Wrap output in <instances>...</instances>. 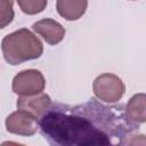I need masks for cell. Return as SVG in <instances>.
I'll list each match as a JSON object with an SVG mask.
<instances>
[{
	"label": "cell",
	"mask_w": 146,
	"mask_h": 146,
	"mask_svg": "<svg viewBox=\"0 0 146 146\" xmlns=\"http://www.w3.org/2000/svg\"><path fill=\"white\" fill-rule=\"evenodd\" d=\"M92 91L99 100L113 104L123 97L125 87L121 78L117 75L113 73H103L95 79Z\"/></svg>",
	"instance_id": "obj_3"
},
{
	"label": "cell",
	"mask_w": 146,
	"mask_h": 146,
	"mask_svg": "<svg viewBox=\"0 0 146 146\" xmlns=\"http://www.w3.org/2000/svg\"><path fill=\"white\" fill-rule=\"evenodd\" d=\"M14 0H0V30L8 26L14 19Z\"/></svg>",
	"instance_id": "obj_11"
},
{
	"label": "cell",
	"mask_w": 146,
	"mask_h": 146,
	"mask_svg": "<svg viewBox=\"0 0 146 146\" xmlns=\"http://www.w3.org/2000/svg\"><path fill=\"white\" fill-rule=\"evenodd\" d=\"M16 106L17 110L27 112L39 120L51 106V99L44 92L30 96H19Z\"/></svg>",
	"instance_id": "obj_6"
},
{
	"label": "cell",
	"mask_w": 146,
	"mask_h": 146,
	"mask_svg": "<svg viewBox=\"0 0 146 146\" xmlns=\"http://www.w3.org/2000/svg\"><path fill=\"white\" fill-rule=\"evenodd\" d=\"M6 129L8 132L30 137L33 136L38 130V119L27 112L17 110L9 114L6 119Z\"/></svg>",
	"instance_id": "obj_5"
},
{
	"label": "cell",
	"mask_w": 146,
	"mask_h": 146,
	"mask_svg": "<svg viewBox=\"0 0 146 146\" xmlns=\"http://www.w3.org/2000/svg\"><path fill=\"white\" fill-rule=\"evenodd\" d=\"M88 7V0H57V13L66 21H78L81 18Z\"/></svg>",
	"instance_id": "obj_8"
},
{
	"label": "cell",
	"mask_w": 146,
	"mask_h": 146,
	"mask_svg": "<svg viewBox=\"0 0 146 146\" xmlns=\"http://www.w3.org/2000/svg\"><path fill=\"white\" fill-rule=\"evenodd\" d=\"M38 127L50 145L90 146L130 137L139 125L128 120L122 105L106 106L91 99L76 106L51 104Z\"/></svg>",
	"instance_id": "obj_1"
},
{
	"label": "cell",
	"mask_w": 146,
	"mask_h": 146,
	"mask_svg": "<svg viewBox=\"0 0 146 146\" xmlns=\"http://www.w3.org/2000/svg\"><path fill=\"white\" fill-rule=\"evenodd\" d=\"M129 1H135V0H129Z\"/></svg>",
	"instance_id": "obj_12"
},
{
	"label": "cell",
	"mask_w": 146,
	"mask_h": 146,
	"mask_svg": "<svg viewBox=\"0 0 146 146\" xmlns=\"http://www.w3.org/2000/svg\"><path fill=\"white\" fill-rule=\"evenodd\" d=\"M5 60L10 65H18L27 60L38 59L43 52L40 39L27 29H19L7 34L1 41Z\"/></svg>",
	"instance_id": "obj_2"
},
{
	"label": "cell",
	"mask_w": 146,
	"mask_h": 146,
	"mask_svg": "<svg viewBox=\"0 0 146 146\" xmlns=\"http://www.w3.org/2000/svg\"><path fill=\"white\" fill-rule=\"evenodd\" d=\"M46 86L43 74L35 68H29L17 73L11 83L13 91L18 96H30L42 92Z\"/></svg>",
	"instance_id": "obj_4"
},
{
	"label": "cell",
	"mask_w": 146,
	"mask_h": 146,
	"mask_svg": "<svg viewBox=\"0 0 146 146\" xmlns=\"http://www.w3.org/2000/svg\"><path fill=\"white\" fill-rule=\"evenodd\" d=\"M48 0H17L21 10L27 15H36L43 11Z\"/></svg>",
	"instance_id": "obj_10"
},
{
	"label": "cell",
	"mask_w": 146,
	"mask_h": 146,
	"mask_svg": "<svg viewBox=\"0 0 146 146\" xmlns=\"http://www.w3.org/2000/svg\"><path fill=\"white\" fill-rule=\"evenodd\" d=\"M125 115L133 124H140L146 121V96L145 94L133 95L124 108Z\"/></svg>",
	"instance_id": "obj_9"
},
{
	"label": "cell",
	"mask_w": 146,
	"mask_h": 146,
	"mask_svg": "<svg viewBox=\"0 0 146 146\" xmlns=\"http://www.w3.org/2000/svg\"><path fill=\"white\" fill-rule=\"evenodd\" d=\"M32 29L49 44H57L62 42L65 36V29L63 25L52 18L40 19L32 25Z\"/></svg>",
	"instance_id": "obj_7"
}]
</instances>
